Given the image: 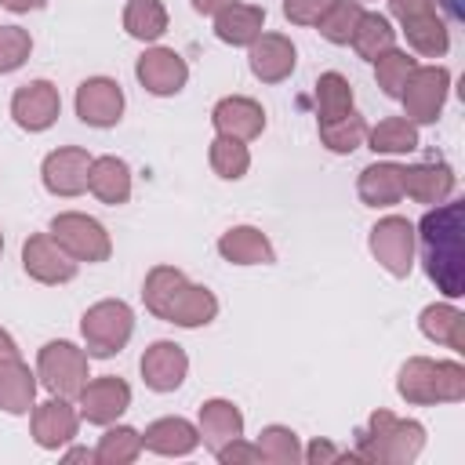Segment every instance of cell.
I'll use <instances>...</instances> for the list:
<instances>
[{"label": "cell", "instance_id": "681fc988", "mask_svg": "<svg viewBox=\"0 0 465 465\" xmlns=\"http://www.w3.org/2000/svg\"><path fill=\"white\" fill-rule=\"evenodd\" d=\"M0 251H4V232H0Z\"/></svg>", "mask_w": 465, "mask_h": 465}, {"label": "cell", "instance_id": "e0dca14e", "mask_svg": "<svg viewBox=\"0 0 465 465\" xmlns=\"http://www.w3.org/2000/svg\"><path fill=\"white\" fill-rule=\"evenodd\" d=\"M211 120H214V131L218 134L236 138V142H251V138H258L265 131V109L254 98H243V94L222 98L211 109Z\"/></svg>", "mask_w": 465, "mask_h": 465}, {"label": "cell", "instance_id": "30bf717a", "mask_svg": "<svg viewBox=\"0 0 465 465\" xmlns=\"http://www.w3.org/2000/svg\"><path fill=\"white\" fill-rule=\"evenodd\" d=\"M62 113L58 87L51 80H29L11 94V116L22 131H47Z\"/></svg>", "mask_w": 465, "mask_h": 465}, {"label": "cell", "instance_id": "44dd1931", "mask_svg": "<svg viewBox=\"0 0 465 465\" xmlns=\"http://www.w3.org/2000/svg\"><path fill=\"white\" fill-rule=\"evenodd\" d=\"M218 254L232 265H269V262H276V251H272L269 236L254 225H232L229 232H222Z\"/></svg>", "mask_w": 465, "mask_h": 465}, {"label": "cell", "instance_id": "8fae6325", "mask_svg": "<svg viewBox=\"0 0 465 465\" xmlns=\"http://www.w3.org/2000/svg\"><path fill=\"white\" fill-rule=\"evenodd\" d=\"M80 418L91 425H113L131 407V385L116 374H102L80 389Z\"/></svg>", "mask_w": 465, "mask_h": 465}, {"label": "cell", "instance_id": "f6af8a7d", "mask_svg": "<svg viewBox=\"0 0 465 465\" xmlns=\"http://www.w3.org/2000/svg\"><path fill=\"white\" fill-rule=\"evenodd\" d=\"M229 4H236V0H193V7H196L200 15H218V11L229 7Z\"/></svg>", "mask_w": 465, "mask_h": 465}, {"label": "cell", "instance_id": "d4e9b609", "mask_svg": "<svg viewBox=\"0 0 465 465\" xmlns=\"http://www.w3.org/2000/svg\"><path fill=\"white\" fill-rule=\"evenodd\" d=\"M458 178L447 163H414L403 167V196L418 200V203H443L454 193Z\"/></svg>", "mask_w": 465, "mask_h": 465}, {"label": "cell", "instance_id": "7402d4cb", "mask_svg": "<svg viewBox=\"0 0 465 465\" xmlns=\"http://www.w3.org/2000/svg\"><path fill=\"white\" fill-rule=\"evenodd\" d=\"M200 440H203V447L211 450V454H218L229 440H236V436H243V414H240V407L236 403H229V400H207L203 407H200Z\"/></svg>", "mask_w": 465, "mask_h": 465}, {"label": "cell", "instance_id": "3957f363", "mask_svg": "<svg viewBox=\"0 0 465 465\" xmlns=\"http://www.w3.org/2000/svg\"><path fill=\"white\" fill-rule=\"evenodd\" d=\"M425 447V429L421 421L396 418L389 411H374L367 429L360 432L356 443V461H374V465H411Z\"/></svg>", "mask_w": 465, "mask_h": 465}, {"label": "cell", "instance_id": "d6986e66", "mask_svg": "<svg viewBox=\"0 0 465 465\" xmlns=\"http://www.w3.org/2000/svg\"><path fill=\"white\" fill-rule=\"evenodd\" d=\"M76 425H80V414L69 407L65 396H54L40 407L33 403V440L44 450H58L62 443H69L76 436Z\"/></svg>", "mask_w": 465, "mask_h": 465}, {"label": "cell", "instance_id": "9c48e42d", "mask_svg": "<svg viewBox=\"0 0 465 465\" xmlns=\"http://www.w3.org/2000/svg\"><path fill=\"white\" fill-rule=\"evenodd\" d=\"M371 254L389 276H407L414 269V225L400 214L381 218L371 229Z\"/></svg>", "mask_w": 465, "mask_h": 465}, {"label": "cell", "instance_id": "ee69618b", "mask_svg": "<svg viewBox=\"0 0 465 465\" xmlns=\"http://www.w3.org/2000/svg\"><path fill=\"white\" fill-rule=\"evenodd\" d=\"M389 4H392V15H396L400 22H407V18H414V15L436 11V0H389Z\"/></svg>", "mask_w": 465, "mask_h": 465}, {"label": "cell", "instance_id": "836d02e7", "mask_svg": "<svg viewBox=\"0 0 465 465\" xmlns=\"http://www.w3.org/2000/svg\"><path fill=\"white\" fill-rule=\"evenodd\" d=\"M142 454V432H134L131 425H113L105 429V436L98 440V450H94V461L102 465H127Z\"/></svg>", "mask_w": 465, "mask_h": 465}, {"label": "cell", "instance_id": "4fadbf2b", "mask_svg": "<svg viewBox=\"0 0 465 465\" xmlns=\"http://www.w3.org/2000/svg\"><path fill=\"white\" fill-rule=\"evenodd\" d=\"M22 265L36 283H69L76 276V258H69L51 232H36L22 243Z\"/></svg>", "mask_w": 465, "mask_h": 465}, {"label": "cell", "instance_id": "ab89813d", "mask_svg": "<svg viewBox=\"0 0 465 465\" xmlns=\"http://www.w3.org/2000/svg\"><path fill=\"white\" fill-rule=\"evenodd\" d=\"M33 51V40L22 25H0V73H15Z\"/></svg>", "mask_w": 465, "mask_h": 465}, {"label": "cell", "instance_id": "f1b7e54d", "mask_svg": "<svg viewBox=\"0 0 465 465\" xmlns=\"http://www.w3.org/2000/svg\"><path fill=\"white\" fill-rule=\"evenodd\" d=\"M349 44L356 47L360 58L374 62L378 54H385L389 47H396V29H392V22H389L385 15L363 11L360 22H356V29H352V40H349Z\"/></svg>", "mask_w": 465, "mask_h": 465}, {"label": "cell", "instance_id": "7dc6e473", "mask_svg": "<svg viewBox=\"0 0 465 465\" xmlns=\"http://www.w3.org/2000/svg\"><path fill=\"white\" fill-rule=\"evenodd\" d=\"M40 0H0V7H7V11H15V15H22V11H33Z\"/></svg>", "mask_w": 465, "mask_h": 465}, {"label": "cell", "instance_id": "f35d334b", "mask_svg": "<svg viewBox=\"0 0 465 465\" xmlns=\"http://www.w3.org/2000/svg\"><path fill=\"white\" fill-rule=\"evenodd\" d=\"M414 65H418V62H414L407 51L389 47L385 54H378V58H374V76H378V87H381L389 98H400V91H403L407 76L414 73Z\"/></svg>", "mask_w": 465, "mask_h": 465}, {"label": "cell", "instance_id": "52a82bcc", "mask_svg": "<svg viewBox=\"0 0 465 465\" xmlns=\"http://www.w3.org/2000/svg\"><path fill=\"white\" fill-rule=\"evenodd\" d=\"M51 236L76 262H105L109 251H113V240H109L105 225L91 214H80V211L54 214L51 218Z\"/></svg>", "mask_w": 465, "mask_h": 465}, {"label": "cell", "instance_id": "603a6c76", "mask_svg": "<svg viewBox=\"0 0 465 465\" xmlns=\"http://www.w3.org/2000/svg\"><path fill=\"white\" fill-rule=\"evenodd\" d=\"M142 447H149L153 454H163V458H182L200 447V429L189 418H160L145 429Z\"/></svg>", "mask_w": 465, "mask_h": 465}, {"label": "cell", "instance_id": "bcb514c9", "mask_svg": "<svg viewBox=\"0 0 465 465\" xmlns=\"http://www.w3.org/2000/svg\"><path fill=\"white\" fill-rule=\"evenodd\" d=\"M18 356V345H15V338L0 327V360H15Z\"/></svg>", "mask_w": 465, "mask_h": 465}, {"label": "cell", "instance_id": "ffe728a7", "mask_svg": "<svg viewBox=\"0 0 465 465\" xmlns=\"http://www.w3.org/2000/svg\"><path fill=\"white\" fill-rule=\"evenodd\" d=\"M356 193H360V200L367 207H392V203H400L403 200V167L389 163V160L367 163L360 171Z\"/></svg>", "mask_w": 465, "mask_h": 465}, {"label": "cell", "instance_id": "d6a6232c", "mask_svg": "<svg viewBox=\"0 0 465 465\" xmlns=\"http://www.w3.org/2000/svg\"><path fill=\"white\" fill-rule=\"evenodd\" d=\"M367 138V120L360 113H345V116H334V120H320V142L331 149V153H352L360 149Z\"/></svg>", "mask_w": 465, "mask_h": 465}, {"label": "cell", "instance_id": "7c38bea8", "mask_svg": "<svg viewBox=\"0 0 465 465\" xmlns=\"http://www.w3.org/2000/svg\"><path fill=\"white\" fill-rule=\"evenodd\" d=\"M134 76H138V84H142L149 94L167 98V94H178V91L185 87L189 65H185V58H182L174 47H149V51L138 58Z\"/></svg>", "mask_w": 465, "mask_h": 465}, {"label": "cell", "instance_id": "74e56055", "mask_svg": "<svg viewBox=\"0 0 465 465\" xmlns=\"http://www.w3.org/2000/svg\"><path fill=\"white\" fill-rule=\"evenodd\" d=\"M360 15H363L360 0H334V4L327 7V15L316 22V25H320V36L331 40V44H349V40H352V29H356V22H360Z\"/></svg>", "mask_w": 465, "mask_h": 465}, {"label": "cell", "instance_id": "9a60e30c", "mask_svg": "<svg viewBox=\"0 0 465 465\" xmlns=\"http://www.w3.org/2000/svg\"><path fill=\"white\" fill-rule=\"evenodd\" d=\"M124 113V91L109 76H91L76 87V116L87 127H113Z\"/></svg>", "mask_w": 465, "mask_h": 465}, {"label": "cell", "instance_id": "7a4b0ae2", "mask_svg": "<svg viewBox=\"0 0 465 465\" xmlns=\"http://www.w3.org/2000/svg\"><path fill=\"white\" fill-rule=\"evenodd\" d=\"M142 298H145V309L156 320H167V323H178V327H203L218 316V298L207 287L189 283L185 272L174 269V265L149 269Z\"/></svg>", "mask_w": 465, "mask_h": 465}, {"label": "cell", "instance_id": "7bdbcfd3", "mask_svg": "<svg viewBox=\"0 0 465 465\" xmlns=\"http://www.w3.org/2000/svg\"><path fill=\"white\" fill-rule=\"evenodd\" d=\"M302 458L309 461V465H331V461H356V450L349 454V450H338L334 443H327V440H312L305 450H302Z\"/></svg>", "mask_w": 465, "mask_h": 465}, {"label": "cell", "instance_id": "ac0fdd59", "mask_svg": "<svg viewBox=\"0 0 465 465\" xmlns=\"http://www.w3.org/2000/svg\"><path fill=\"white\" fill-rule=\"evenodd\" d=\"M251 73L262 80V84H280L294 73V44L283 36V33H262L254 44H251Z\"/></svg>", "mask_w": 465, "mask_h": 465}, {"label": "cell", "instance_id": "d590c367", "mask_svg": "<svg viewBox=\"0 0 465 465\" xmlns=\"http://www.w3.org/2000/svg\"><path fill=\"white\" fill-rule=\"evenodd\" d=\"M211 167H214V174H218V178L236 182V178H243V174H247V167H251V153H247V145H243V142L218 134V138L211 142Z\"/></svg>", "mask_w": 465, "mask_h": 465}, {"label": "cell", "instance_id": "c3c4849f", "mask_svg": "<svg viewBox=\"0 0 465 465\" xmlns=\"http://www.w3.org/2000/svg\"><path fill=\"white\" fill-rule=\"evenodd\" d=\"M65 461H94V450L76 447V450H69V454H65Z\"/></svg>", "mask_w": 465, "mask_h": 465}, {"label": "cell", "instance_id": "f546056e", "mask_svg": "<svg viewBox=\"0 0 465 465\" xmlns=\"http://www.w3.org/2000/svg\"><path fill=\"white\" fill-rule=\"evenodd\" d=\"M403 33H407V44H411L418 54H429V58H440V54L450 47L447 22H443L436 11L407 18V22H403Z\"/></svg>", "mask_w": 465, "mask_h": 465}, {"label": "cell", "instance_id": "2e32d148", "mask_svg": "<svg viewBox=\"0 0 465 465\" xmlns=\"http://www.w3.org/2000/svg\"><path fill=\"white\" fill-rule=\"evenodd\" d=\"M142 381L153 392H174L189 374V356L178 341H153L142 352Z\"/></svg>", "mask_w": 465, "mask_h": 465}, {"label": "cell", "instance_id": "cb8c5ba5", "mask_svg": "<svg viewBox=\"0 0 465 465\" xmlns=\"http://www.w3.org/2000/svg\"><path fill=\"white\" fill-rule=\"evenodd\" d=\"M262 25H265V11L254 7V4H229L214 15V33L222 44H232V47H251L258 36H262Z\"/></svg>", "mask_w": 465, "mask_h": 465}, {"label": "cell", "instance_id": "5bb4252c", "mask_svg": "<svg viewBox=\"0 0 465 465\" xmlns=\"http://www.w3.org/2000/svg\"><path fill=\"white\" fill-rule=\"evenodd\" d=\"M87 171H91V156L80 145H62L54 153H47L44 167H40L44 185L54 196H80L87 189Z\"/></svg>", "mask_w": 465, "mask_h": 465}, {"label": "cell", "instance_id": "60d3db41", "mask_svg": "<svg viewBox=\"0 0 465 465\" xmlns=\"http://www.w3.org/2000/svg\"><path fill=\"white\" fill-rule=\"evenodd\" d=\"M334 0H283V15L294 25H316Z\"/></svg>", "mask_w": 465, "mask_h": 465}, {"label": "cell", "instance_id": "277c9868", "mask_svg": "<svg viewBox=\"0 0 465 465\" xmlns=\"http://www.w3.org/2000/svg\"><path fill=\"white\" fill-rule=\"evenodd\" d=\"M396 392L407 403L429 407V403H458L465 400V367L454 360H425L414 356L400 367Z\"/></svg>", "mask_w": 465, "mask_h": 465}, {"label": "cell", "instance_id": "8d00e7d4", "mask_svg": "<svg viewBox=\"0 0 465 465\" xmlns=\"http://www.w3.org/2000/svg\"><path fill=\"white\" fill-rule=\"evenodd\" d=\"M258 450H262V461H272V465H294L302 458L298 432L287 425H265L258 432Z\"/></svg>", "mask_w": 465, "mask_h": 465}, {"label": "cell", "instance_id": "484cf974", "mask_svg": "<svg viewBox=\"0 0 465 465\" xmlns=\"http://www.w3.org/2000/svg\"><path fill=\"white\" fill-rule=\"evenodd\" d=\"M87 189L102 200V203H127L131 200V167L120 156H98L91 160L87 171Z\"/></svg>", "mask_w": 465, "mask_h": 465}, {"label": "cell", "instance_id": "4dcf8cb0", "mask_svg": "<svg viewBox=\"0 0 465 465\" xmlns=\"http://www.w3.org/2000/svg\"><path fill=\"white\" fill-rule=\"evenodd\" d=\"M124 29L134 40L153 44L167 33V7L160 0H131L127 11H124Z\"/></svg>", "mask_w": 465, "mask_h": 465}, {"label": "cell", "instance_id": "6da1fadb", "mask_svg": "<svg viewBox=\"0 0 465 465\" xmlns=\"http://www.w3.org/2000/svg\"><path fill=\"white\" fill-rule=\"evenodd\" d=\"M461 218L465 207L443 203L436 211H429L421 218V251H425V272L429 280L447 294V298H461L465 294V272H461Z\"/></svg>", "mask_w": 465, "mask_h": 465}, {"label": "cell", "instance_id": "e575fe53", "mask_svg": "<svg viewBox=\"0 0 465 465\" xmlns=\"http://www.w3.org/2000/svg\"><path fill=\"white\" fill-rule=\"evenodd\" d=\"M352 109V87L341 73H323L316 80V116L320 120H334L345 116Z\"/></svg>", "mask_w": 465, "mask_h": 465}, {"label": "cell", "instance_id": "83f0119b", "mask_svg": "<svg viewBox=\"0 0 465 465\" xmlns=\"http://www.w3.org/2000/svg\"><path fill=\"white\" fill-rule=\"evenodd\" d=\"M421 334L454 349V352H465V312H458L454 305H425L421 309Z\"/></svg>", "mask_w": 465, "mask_h": 465}, {"label": "cell", "instance_id": "ba28073f", "mask_svg": "<svg viewBox=\"0 0 465 465\" xmlns=\"http://www.w3.org/2000/svg\"><path fill=\"white\" fill-rule=\"evenodd\" d=\"M450 91V73L443 65H414V73L407 76L400 102L407 109L411 124H436L443 102Z\"/></svg>", "mask_w": 465, "mask_h": 465}, {"label": "cell", "instance_id": "8992f818", "mask_svg": "<svg viewBox=\"0 0 465 465\" xmlns=\"http://www.w3.org/2000/svg\"><path fill=\"white\" fill-rule=\"evenodd\" d=\"M36 378L51 396H80L87 385V352L73 341H47L36 356Z\"/></svg>", "mask_w": 465, "mask_h": 465}, {"label": "cell", "instance_id": "5b68a950", "mask_svg": "<svg viewBox=\"0 0 465 465\" xmlns=\"http://www.w3.org/2000/svg\"><path fill=\"white\" fill-rule=\"evenodd\" d=\"M80 331H84L87 356H113V352H120V349L131 341L134 312H131L127 302L105 298V302H94V305L84 312Z\"/></svg>", "mask_w": 465, "mask_h": 465}, {"label": "cell", "instance_id": "1f68e13d", "mask_svg": "<svg viewBox=\"0 0 465 465\" xmlns=\"http://www.w3.org/2000/svg\"><path fill=\"white\" fill-rule=\"evenodd\" d=\"M367 142H371L374 153L400 156V153L418 149V127H414L407 116H389V120H381L374 131H367Z\"/></svg>", "mask_w": 465, "mask_h": 465}, {"label": "cell", "instance_id": "b9f144b4", "mask_svg": "<svg viewBox=\"0 0 465 465\" xmlns=\"http://www.w3.org/2000/svg\"><path fill=\"white\" fill-rule=\"evenodd\" d=\"M214 458H218L222 465H251V461H262V450H258V443H243V436H236V440H229Z\"/></svg>", "mask_w": 465, "mask_h": 465}, {"label": "cell", "instance_id": "4316f807", "mask_svg": "<svg viewBox=\"0 0 465 465\" xmlns=\"http://www.w3.org/2000/svg\"><path fill=\"white\" fill-rule=\"evenodd\" d=\"M36 400V374L15 356L0 360V411L7 414H29Z\"/></svg>", "mask_w": 465, "mask_h": 465}]
</instances>
